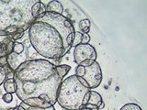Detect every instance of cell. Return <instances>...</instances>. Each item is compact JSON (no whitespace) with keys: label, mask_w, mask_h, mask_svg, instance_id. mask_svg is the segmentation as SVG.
<instances>
[{"label":"cell","mask_w":147,"mask_h":110,"mask_svg":"<svg viewBox=\"0 0 147 110\" xmlns=\"http://www.w3.org/2000/svg\"><path fill=\"white\" fill-rule=\"evenodd\" d=\"M29 39L31 46L40 56L58 60L72 48L75 27L68 17L46 12L30 25Z\"/></svg>","instance_id":"obj_1"},{"label":"cell","mask_w":147,"mask_h":110,"mask_svg":"<svg viewBox=\"0 0 147 110\" xmlns=\"http://www.w3.org/2000/svg\"><path fill=\"white\" fill-rule=\"evenodd\" d=\"M0 66L3 68L7 67V56L0 57Z\"/></svg>","instance_id":"obj_21"},{"label":"cell","mask_w":147,"mask_h":110,"mask_svg":"<svg viewBox=\"0 0 147 110\" xmlns=\"http://www.w3.org/2000/svg\"><path fill=\"white\" fill-rule=\"evenodd\" d=\"M2 99L5 103H7V104H9V103H11L12 101H13V95L11 94H4L3 96H2Z\"/></svg>","instance_id":"obj_19"},{"label":"cell","mask_w":147,"mask_h":110,"mask_svg":"<svg viewBox=\"0 0 147 110\" xmlns=\"http://www.w3.org/2000/svg\"><path fill=\"white\" fill-rule=\"evenodd\" d=\"M1 94H2V91H1V90H0V95H1Z\"/></svg>","instance_id":"obj_25"},{"label":"cell","mask_w":147,"mask_h":110,"mask_svg":"<svg viewBox=\"0 0 147 110\" xmlns=\"http://www.w3.org/2000/svg\"><path fill=\"white\" fill-rule=\"evenodd\" d=\"M23 35H24V32H20V33H17V34H14V35L10 36V38L12 39L13 41H16L18 40H20V38H22Z\"/></svg>","instance_id":"obj_22"},{"label":"cell","mask_w":147,"mask_h":110,"mask_svg":"<svg viewBox=\"0 0 147 110\" xmlns=\"http://www.w3.org/2000/svg\"><path fill=\"white\" fill-rule=\"evenodd\" d=\"M79 110H98V109H93V108H88V107H83L81 109Z\"/></svg>","instance_id":"obj_23"},{"label":"cell","mask_w":147,"mask_h":110,"mask_svg":"<svg viewBox=\"0 0 147 110\" xmlns=\"http://www.w3.org/2000/svg\"><path fill=\"white\" fill-rule=\"evenodd\" d=\"M20 105L24 108L25 110H55L54 107H51L48 108H43V107H30V105L25 104L24 102H21L20 104Z\"/></svg>","instance_id":"obj_16"},{"label":"cell","mask_w":147,"mask_h":110,"mask_svg":"<svg viewBox=\"0 0 147 110\" xmlns=\"http://www.w3.org/2000/svg\"><path fill=\"white\" fill-rule=\"evenodd\" d=\"M4 90L6 91V93L7 94H16L17 91V85L14 78L12 79H6V81L4 82Z\"/></svg>","instance_id":"obj_12"},{"label":"cell","mask_w":147,"mask_h":110,"mask_svg":"<svg viewBox=\"0 0 147 110\" xmlns=\"http://www.w3.org/2000/svg\"><path fill=\"white\" fill-rule=\"evenodd\" d=\"M36 0H0V36L25 32L36 18L31 7Z\"/></svg>","instance_id":"obj_3"},{"label":"cell","mask_w":147,"mask_h":110,"mask_svg":"<svg viewBox=\"0 0 147 110\" xmlns=\"http://www.w3.org/2000/svg\"><path fill=\"white\" fill-rule=\"evenodd\" d=\"M29 52L24 43L15 41L12 52L7 55V67L9 70L15 72L21 64L28 61Z\"/></svg>","instance_id":"obj_6"},{"label":"cell","mask_w":147,"mask_h":110,"mask_svg":"<svg viewBox=\"0 0 147 110\" xmlns=\"http://www.w3.org/2000/svg\"><path fill=\"white\" fill-rule=\"evenodd\" d=\"M9 71L8 67H1L0 66V85L4 84V82L7 79V72Z\"/></svg>","instance_id":"obj_17"},{"label":"cell","mask_w":147,"mask_h":110,"mask_svg":"<svg viewBox=\"0 0 147 110\" xmlns=\"http://www.w3.org/2000/svg\"><path fill=\"white\" fill-rule=\"evenodd\" d=\"M89 91L90 88L83 78L73 74L62 82L57 103L65 110H79L83 107L84 98Z\"/></svg>","instance_id":"obj_4"},{"label":"cell","mask_w":147,"mask_h":110,"mask_svg":"<svg viewBox=\"0 0 147 110\" xmlns=\"http://www.w3.org/2000/svg\"><path fill=\"white\" fill-rule=\"evenodd\" d=\"M8 110H20V107H12V108H9Z\"/></svg>","instance_id":"obj_24"},{"label":"cell","mask_w":147,"mask_h":110,"mask_svg":"<svg viewBox=\"0 0 147 110\" xmlns=\"http://www.w3.org/2000/svg\"><path fill=\"white\" fill-rule=\"evenodd\" d=\"M14 42L10 36H0V57L7 56L12 52Z\"/></svg>","instance_id":"obj_9"},{"label":"cell","mask_w":147,"mask_h":110,"mask_svg":"<svg viewBox=\"0 0 147 110\" xmlns=\"http://www.w3.org/2000/svg\"><path fill=\"white\" fill-rule=\"evenodd\" d=\"M83 107L93 108V109H98L101 107H104L102 96H101L98 92L90 90L85 96Z\"/></svg>","instance_id":"obj_8"},{"label":"cell","mask_w":147,"mask_h":110,"mask_svg":"<svg viewBox=\"0 0 147 110\" xmlns=\"http://www.w3.org/2000/svg\"><path fill=\"white\" fill-rule=\"evenodd\" d=\"M82 33L80 31H76L75 35H74L73 41H72V47H76V46L81 44V40H82Z\"/></svg>","instance_id":"obj_15"},{"label":"cell","mask_w":147,"mask_h":110,"mask_svg":"<svg viewBox=\"0 0 147 110\" xmlns=\"http://www.w3.org/2000/svg\"><path fill=\"white\" fill-rule=\"evenodd\" d=\"M46 12L49 13H55L59 14V15H63V7L62 6V4L59 1L53 0V1H50L47 6H46Z\"/></svg>","instance_id":"obj_10"},{"label":"cell","mask_w":147,"mask_h":110,"mask_svg":"<svg viewBox=\"0 0 147 110\" xmlns=\"http://www.w3.org/2000/svg\"><path fill=\"white\" fill-rule=\"evenodd\" d=\"M16 95L22 101L38 98L53 105L57 103L59 88L63 79L56 65L44 59L28 60L15 71Z\"/></svg>","instance_id":"obj_2"},{"label":"cell","mask_w":147,"mask_h":110,"mask_svg":"<svg viewBox=\"0 0 147 110\" xmlns=\"http://www.w3.org/2000/svg\"><path fill=\"white\" fill-rule=\"evenodd\" d=\"M25 104L30 105V107H43V108H48L53 107L49 103L45 102L43 100H40L38 98H30V99H26L25 101H22Z\"/></svg>","instance_id":"obj_11"},{"label":"cell","mask_w":147,"mask_h":110,"mask_svg":"<svg viewBox=\"0 0 147 110\" xmlns=\"http://www.w3.org/2000/svg\"><path fill=\"white\" fill-rule=\"evenodd\" d=\"M79 29L82 32V34H87L89 33L90 31V27H91V23L90 20L87 19V18H85V19H82L79 22Z\"/></svg>","instance_id":"obj_13"},{"label":"cell","mask_w":147,"mask_h":110,"mask_svg":"<svg viewBox=\"0 0 147 110\" xmlns=\"http://www.w3.org/2000/svg\"><path fill=\"white\" fill-rule=\"evenodd\" d=\"M76 75L83 78L88 87L91 89H95L98 87L102 82V71L98 62H94L89 66H81L77 65L76 68Z\"/></svg>","instance_id":"obj_5"},{"label":"cell","mask_w":147,"mask_h":110,"mask_svg":"<svg viewBox=\"0 0 147 110\" xmlns=\"http://www.w3.org/2000/svg\"><path fill=\"white\" fill-rule=\"evenodd\" d=\"M89 41H90V36H89V34H83L82 35L81 44H89Z\"/></svg>","instance_id":"obj_20"},{"label":"cell","mask_w":147,"mask_h":110,"mask_svg":"<svg viewBox=\"0 0 147 110\" xmlns=\"http://www.w3.org/2000/svg\"><path fill=\"white\" fill-rule=\"evenodd\" d=\"M119 110H142V109L137 104L130 103V104L124 105L123 107H121V108Z\"/></svg>","instance_id":"obj_18"},{"label":"cell","mask_w":147,"mask_h":110,"mask_svg":"<svg viewBox=\"0 0 147 110\" xmlns=\"http://www.w3.org/2000/svg\"><path fill=\"white\" fill-rule=\"evenodd\" d=\"M96 57L98 54L96 49L90 44H80L74 50V61L77 65H80L83 62L87 60L96 61Z\"/></svg>","instance_id":"obj_7"},{"label":"cell","mask_w":147,"mask_h":110,"mask_svg":"<svg viewBox=\"0 0 147 110\" xmlns=\"http://www.w3.org/2000/svg\"><path fill=\"white\" fill-rule=\"evenodd\" d=\"M71 70V66L67 65V64H62V65H57L56 66V71L59 76L63 79V77L68 74V72Z\"/></svg>","instance_id":"obj_14"},{"label":"cell","mask_w":147,"mask_h":110,"mask_svg":"<svg viewBox=\"0 0 147 110\" xmlns=\"http://www.w3.org/2000/svg\"><path fill=\"white\" fill-rule=\"evenodd\" d=\"M63 110H65V109H63Z\"/></svg>","instance_id":"obj_26"}]
</instances>
